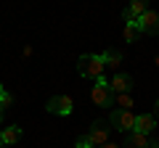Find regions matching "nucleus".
Returning a JSON list of instances; mask_svg holds the SVG:
<instances>
[{
    "label": "nucleus",
    "mask_w": 159,
    "mask_h": 148,
    "mask_svg": "<svg viewBox=\"0 0 159 148\" xmlns=\"http://www.w3.org/2000/svg\"><path fill=\"white\" fill-rule=\"evenodd\" d=\"M90 148H93V146H90Z\"/></svg>",
    "instance_id": "obj_24"
},
{
    "label": "nucleus",
    "mask_w": 159,
    "mask_h": 148,
    "mask_svg": "<svg viewBox=\"0 0 159 148\" xmlns=\"http://www.w3.org/2000/svg\"><path fill=\"white\" fill-rule=\"evenodd\" d=\"M114 103H117L119 108L130 111V106H133V98H130V93H119V95H114Z\"/></svg>",
    "instance_id": "obj_14"
},
{
    "label": "nucleus",
    "mask_w": 159,
    "mask_h": 148,
    "mask_svg": "<svg viewBox=\"0 0 159 148\" xmlns=\"http://www.w3.org/2000/svg\"><path fill=\"white\" fill-rule=\"evenodd\" d=\"M154 127H157V119H154V114H141V116H135V130H133V132L151 135Z\"/></svg>",
    "instance_id": "obj_8"
},
{
    "label": "nucleus",
    "mask_w": 159,
    "mask_h": 148,
    "mask_svg": "<svg viewBox=\"0 0 159 148\" xmlns=\"http://www.w3.org/2000/svg\"><path fill=\"white\" fill-rule=\"evenodd\" d=\"M82 137H85L93 148H98V146H103V143H109V130L101 122H93V127L88 130V135H82Z\"/></svg>",
    "instance_id": "obj_6"
},
{
    "label": "nucleus",
    "mask_w": 159,
    "mask_h": 148,
    "mask_svg": "<svg viewBox=\"0 0 159 148\" xmlns=\"http://www.w3.org/2000/svg\"><path fill=\"white\" fill-rule=\"evenodd\" d=\"M154 119H159V101L154 103Z\"/></svg>",
    "instance_id": "obj_17"
},
{
    "label": "nucleus",
    "mask_w": 159,
    "mask_h": 148,
    "mask_svg": "<svg viewBox=\"0 0 159 148\" xmlns=\"http://www.w3.org/2000/svg\"><path fill=\"white\" fill-rule=\"evenodd\" d=\"M148 143H151V137L143 132H127L125 137V148H148Z\"/></svg>",
    "instance_id": "obj_9"
},
{
    "label": "nucleus",
    "mask_w": 159,
    "mask_h": 148,
    "mask_svg": "<svg viewBox=\"0 0 159 148\" xmlns=\"http://www.w3.org/2000/svg\"><path fill=\"white\" fill-rule=\"evenodd\" d=\"M109 90L114 93V95H119V93H130L133 90V77L125 72H117L111 77V82H109Z\"/></svg>",
    "instance_id": "obj_7"
},
{
    "label": "nucleus",
    "mask_w": 159,
    "mask_h": 148,
    "mask_svg": "<svg viewBox=\"0 0 159 148\" xmlns=\"http://www.w3.org/2000/svg\"><path fill=\"white\" fill-rule=\"evenodd\" d=\"M98 148H119V146H114V143H103V146H98Z\"/></svg>",
    "instance_id": "obj_18"
},
{
    "label": "nucleus",
    "mask_w": 159,
    "mask_h": 148,
    "mask_svg": "<svg viewBox=\"0 0 159 148\" xmlns=\"http://www.w3.org/2000/svg\"><path fill=\"white\" fill-rule=\"evenodd\" d=\"M157 66H159V56H157Z\"/></svg>",
    "instance_id": "obj_22"
},
{
    "label": "nucleus",
    "mask_w": 159,
    "mask_h": 148,
    "mask_svg": "<svg viewBox=\"0 0 159 148\" xmlns=\"http://www.w3.org/2000/svg\"><path fill=\"white\" fill-rule=\"evenodd\" d=\"M127 8H130L135 16H143V13L148 11V0H130V6H127Z\"/></svg>",
    "instance_id": "obj_13"
},
{
    "label": "nucleus",
    "mask_w": 159,
    "mask_h": 148,
    "mask_svg": "<svg viewBox=\"0 0 159 148\" xmlns=\"http://www.w3.org/2000/svg\"><path fill=\"white\" fill-rule=\"evenodd\" d=\"M103 69H106L103 56L85 53V56H80V61H77V72H80L82 80H98V77H103Z\"/></svg>",
    "instance_id": "obj_1"
},
{
    "label": "nucleus",
    "mask_w": 159,
    "mask_h": 148,
    "mask_svg": "<svg viewBox=\"0 0 159 148\" xmlns=\"http://www.w3.org/2000/svg\"><path fill=\"white\" fill-rule=\"evenodd\" d=\"M45 111L48 114H56V116H69L74 111V101L69 95H53L45 103Z\"/></svg>",
    "instance_id": "obj_4"
},
{
    "label": "nucleus",
    "mask_w": 159,
    "mask_h": 148,
    "mask_svg": "<svg viewBox=\"0 0 159 148\" xmlns=\"http://www.w3.org/2000/svg\"><path fill=\"white\" fill-rule=\"evenodd\" d=\"M109 122H111V127L119 130V132H133V130H135V114H133V111H125V108L111 111Z\"/></svg>",
    "instance_id": "obj_3"
},
{
    "label": "nucleus",
    "mask_w": 159,
    "mask_h": 148,
    "mask_svg": "<svg viewBox=\"0 0 159 148\" xmlns=\"http://www.w3.org/2000/svg\"><path fill=\"white\" fill-rule=\"evenodd\" d=\"M3 111H6V108H3V106H0V122H3Z\"/></svg>",
    "instance_id": "obj_20"
},
{
    "label": "nucleus",
    "mask_w": 159,
    "mask_h": 148,
    "mask_svg": "<svg viewBox=\"0 0 159 148\" xmlns=\"http://www.w3.org/2000/svg\"><path fill=\"white\" fill-rule=\"evenodd\" d=\"M148 148H159V140H151V143H148Z\"/></svg>",
    "instance_id": "obj_19"
},
{
    "label": "nucleus",
    "mask_w": 159,
    "mask_h": 148,
    "mask_svg": "<svg viewBox=\"0 0 159 148\" xmlns=\"http://www.w3.org/2000/svg\"><path fill=\"white\" fill-rule=\"evenodd\" d=\"M103 63H106V69L119 72V66H122V53H119L117 48H109V50L103 53Z\"/></svg>",
    "instance_id": "obj_11"
},
{
    "label": "nucleus",
    "mask_w": 159,
    "mask_h": 148,
    "mask_svg": "<svg viewBox=\"0 0 159 148\" xmlns=\"http://www.w3.org/2000/svg\"><path fill=\"white\" fill-rule=\"evenodd\" d=\"M0 148H11V146H6V143H0Z\"/></svg>",
    "instance_id": "obj_21"
},
{
    "label": "nucleus",
    "mask_w": 159,
    "mask_h": 148,
    "mask_svg": "<svg viewBox=\"0 0 159 148\" xmlns=\"http://www.w3.org/2000/svg\"><path fill=\"white\" fill-rule=\"evenodd\" d=\"M21 140V127H6V130H0V143H6V146H13V143Z\"/></svg>",
    "instance_id": "obj_10"
},
{
    "label": "nucleus",
    "mask_w": 159,
    "mask_h": 148,
    "mask_svg": "<svg viewBox=\"0 0 159 148\" xmlns=\"http://www.w3.org/2000/svg\"><path fill=\"white\" fill-rule=\"evenodd\" d=\"M138 29L141 34H159V13L148 8L143 16H138Z\"/></svg>",
    "instance_id": "obj_5"
},
{
    "label": "nucleus",
    "mask_w": 159,
    "mask_h": 148,
    "mask_svg": "<svg viewBox=\"0 0 159 148\" xmlns=\"http://www.w3.org/2000/svg\"><path fill=\"white\" fill-rule=\"evenodd\" d=\"M0 90H3V85H0Z\"/></svg>",
    "instance_id": "obj_23"
},
{
    "label": "nucleus",
    "mask_w": 159,
    "mask_h": 148,
    "mask_svg": "<svg viewBox=\"0 0 159 148\" xmlns=\"http://www.w3.org/2000/svg\"><path fill=\"white\" fill-rule=\"evenodd\" d=\"M122 19H125V24H133V21H138V16L130 11V8H125V11H122Z\"/></svg>",
    "instance_id": "obj_16"
},
{
    "label": "nucleus",
    "mask_w": 159,
    "mask_h": 148,
    "mask_svg": "<svg viewBox=\"0 0 159 148\" xmlns=\"http://www.w3.org/2000/svg\"><path fill=\"white\" fill-rule=\"evenodd\" d=\"M90 98H93V103L101 106V108H106V106H111V103H114V93L109 90V82L103 80V77H98V80H96V85H93V90H90Z\"/></svg>",
    "instance_id": "obj_2"
},
{
    "label": "nucleus",
    "mask_w": 159,
    "mask_h": 148,
    "mask_svg": "<svg viewBox=\"0 0 159 148\" xmlns=\"http://www.w3.org/2000/svg\"><path fill=\"white\" fill-rule=\"evenodd\" d=\"M141 37V29H138V21L133 24H125V42H135Z\"/></svg>",
    "instance_id": "obj_12"
},
{
    "label": "nucleus",
    "mask_w": 159,
    "mask_h": 148,
    "mask_svg": "<svg viewBox=\"0 0 159 148\" xmlns=\"http://www.w3.org/2000/svg\"><path fill=\"white\" fill-rule=\"evenodd\" d=\"M11 103H13V95H11L8 90H0V106H3V108H8Z\"/></svg>",
    "instance_id": "obj_15"
}]
</instances>
